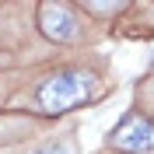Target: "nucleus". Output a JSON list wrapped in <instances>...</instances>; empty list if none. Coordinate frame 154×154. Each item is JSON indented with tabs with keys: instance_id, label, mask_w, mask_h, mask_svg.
Segmentation results:
<instances>
[{
	"instance_id": "2",
	"label": "nucleus",
	"mask_w": 154,
	"mask_h": 154,
	"mask_svg": "<svg viewBox=\"0 0 154 154\" xmlns=\"http://www.w3.org/2000/svg\"><path fill=\"white\" fill-rule=\"evenodd\" d=\"M109 144L116 151H126V154H147V151H154V123L147 116H140V112L126 116L123 123L116 126Z\"/></svg>"
},
{
	"instance_id": "5",
	"label": "nucleus",
	"mask_w": 154,
	"mask_h": 154,
	"mask_svg": "<svg viewBox=\"0 0 154 154\" xmlns=\"http://www.w3.org/2000/svg\"><path fill=\"white\" fill-rule=\"evenodd\" d=\"M35 154H74V151H70L67 144H49V147H38Z\"/></svg>"
},
{
	"instance_id": "3",
	"label": "nucleus",
	"mask_w": 154,
	"mask_h": 154,
	"mask_svg": "<svg viewBox=\"0 0 154 154\" xmlns=\"http://www.w3.org/2000/svg\"><path fill=\"white\" fill-rule=\"evenodd\" d=\"M38 28L53 42H74L81 35V21H77L70 4H38Z\"/></svg>"
},
{
	"instance_id": "1",
	"label": "nucleus",
	"mask_w": 154,
	"mask_h": 154,
	"mask_svg": "<svg viewBox=\"0 0 154 154\" xmlns=\"http://www.w3.org/2000/svg\"><path fill=\"white\" fill-rule=\"evenodd\" d=\"M91 84H95V77L88 70H56L38 84L35 102L46 116H60V112H70L74 105H81V102H88Z\"/></svg>"
},
{
	"instance_id": "4",
	"label": "nucleus",
	"mask_w": 154,
	"mask_h": 154,
	"mask_svg": "<svg viewBox=\"0 0 154 154\" xmlns=\"http://www.w3.org/2000/svg\"><path fill=\"white\" fill-rule=\"evenodd\" d=\"M126 4H95V0H88L84 11H91V14H119Z\"/></svg>"
}]
</instances>
